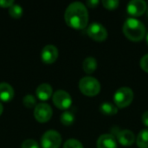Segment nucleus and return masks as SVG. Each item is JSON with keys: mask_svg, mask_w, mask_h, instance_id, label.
<instances>
[{"mask_svg": "<svg viewBox=\"0 0 148 148\" xmlns=\"http://www.w3.org/2000/svg\"><path fill=\"white\" fill-rule=\"evenodd\" d=\"M66 23L75 29L86 28L88 22V12L87 7L81 2L71 3L64 13Z\"/></svg>", "mask_w": 148, "mask_h": 148, "instance_id": "obj_1", "label": "nucleus"}, {"mask_svg": "<svg viewBox=\"0 0 148 148\" xmlns=\"http://www.w3.org/2000/svg\"><path fill=\"white\" fill-rule=\"evenodd\" d=\"M123 32L126 37L133 42H140L146 35V27L143 23L134 17H129L123 25Z\"/></svg>", "mask_w": 148, "mask_h": 148, "instance_id": "obj_2", "label": "nucleus"}, {"mask_svg": "<svg viewBox=\"0 0 148 148\" xmlns=\"http://www.w3.org/2000/svg\"><path fill=\"white\" fill-rule=\"evenodd\" d=\"M79 88L81 92L87 96H95L101 91V84L95 78L85 76L80 80Z\"/></svg>", "mask_w": 148, "mask_h": 148, "instance_id": "obj_3", "label": "nucleus"}, {"mask_svg": "<svg viewBox=\"0 0 148 148\" xmlns=\"http://www.w3.org/2000/svg\"><path fill=\"white\" fill-rule=\"evenodd\" d=\"M134 92L130 88L123 87L116 90L114 95V102L117 108H124L129 106L134 100Z\"/></svg>", "mask_w": 148, "mask_h": 148, "instance_id": "obj_4", "label": "nucleus"}, {"mask_svg": "<svg viewBox=\"0 0 148 148\" xmlns=\"http://www.w3.org/2000/svg\"><path fill=\"white\" fill-rule=\"evenodd\" d=\"M62 144V136L56 130L46 131L41 138L42 148H59Z\"/></svg>", "mask_w": 148, "mask_h": 148, "instance_id": "obj_5", "label": "nucleus"}, {"mask_svg": "<svg viewBox=\"0 0 148 148\" xmlns=\"http://www.w3.org/2000/svg\"><path fill=\"white\" fill-rule=\"evenodd\" d=\"M88 36L96 42H103L108 37V30L99 23H92L87 28Z\"/></svg>", "mask_w": 148, "mask_h": 148, "instance_id": "obj_6", "label": "nucleus"}, {"mask_svg": "<svg viewBox=\"0 0 148 148\" xmlns=\"http://www.w3.org/2000/svg\"><path fill=\"white\" fill-rule=\"evenodd\" d=\"M52 101L56 107L62 110H67L69 108H70L72 104V98L70 95L62 89H59L54 93L52 96Z\"/></svg>", "mask_w": 148, "mask_h": 148, "instance_id": "obj_7", "label": "nucleus"}, {"mask_svg": "<svg viewBox=\"0 0 148 148\" xmlns=\"http://www.w3.org/2000/svg\"><path fill=\"white\" fill-rule=\"evenodd\" d=\"M53 111L51 107L47 103H39L35 107L34 116L39 122H47L52 117Z\"/></svg>", "mask_w": 148, "mask_h": 148, "instance_id": "obj_8", "label": "nucleus"}, {"mask_svg": "<svg viewBox=\"0 0 148 148\" xmlns=\"http://www.w3.org/2000/svg\"><path fill=\"white\" fill-rule=\"evenodd\" d=\"M147 3L143 0H132L127 6V11L135 18V16H142L147 10Z\"/></svg>", "mask_w": 148, "mask_h": 148, "instance_id": "obj_9", "label": "nucleus"}, {"mask_svg": "<svg viewBox=\"0 0 148 148\" xmlns=\"http://www.w3.org/2000/svg\"><path fill=\"white\" fill-rule=\"evenodd\" d=\"M58 49L56 46L49 44L43 47L41 51V58L44 63L51 64L55 62L58 57Z\"/></svg>", "mask_w": 148, "mask_h": 148, "instance_id": "obj_10", "label": "nucleus"}, {"mask_svg": "<svg viewBox=\"0 0 148 148\" xmlns=\"http://www.w3.org/2000/svg\"><path fill=\"white\" fill-rule=\"evenodd\" d=\"M117 139L120 144H121L123 147H131L136 140L134 134L131 130L127 129L121 131L118 134Z\"/></svg>", "mask_w": 148, "mask_h": 148, "instance_id": "obj_11", "label": "nucleus"}, {"mask_svg": "<svg viewBox=\"0 0 148 148\" xmlns=\"http://www.w3.org/2000/svg\"><path fill=\"white\" fill-rule=\"evenodd\" d=\"M97 148H117V142L112 134H102L97 140Z\"/></svg>", "mask_w": 148, "mask_h": 148, "instance_id": "obj_12", "label": "nucleus"}, {"mask_svg": "<svg viewBox=\"0 0 148 148\" xmlns=\"http://www.w3.org/2000/svg\"><path fill=\"white\" fill-rule=\"evenodd\" d=\"M53 93L52 87L49 83H42L36 89V95L41 101L49 100Z\"/></svg>", "mask_w": 148, "mask_h": 148, "instance_id": "obj_13", "label": "nucleus"}, {"mask_svg": "<svg viewBox=\"0 0 148 148\" xmlns=\"http://www.w3.org/2000/svg\"><path fill=\"white\" fill-rule=\"evenodd\" d=\"M14 97V89L7 82H0V101H10Z\"/></svg>", "mask_w": 148, "mask_h": 148, "instance_id": "obj_14", "label": "nucleus"}, {"mask_svg": "<svg viewBox=\"0 0 148 148\" xmlns=\"http://www.w3.org/2000/svg\"><path fill=\"white\" fill-rule=\"evenodd\" d=\"M82 67L87 74H92L97 69V61L94 57H88L83 61Z\"/></svg>", "mask_w": 148, "mask_h": 148, "instance_id": "obj_15", "label": "nucleus"}, {"mask_svg": "<svg viewBox=\"0 0 148 148\" xmlns=\"http://www.w3.org/2000/svg\"><path fill=\"white\" fill-rule=\"evenodd\" d=\"M100 110L106 115H114L118 113V108L111 102H103L100 106Z\"/></svg>", "mask_w": 148, "mask_h": 148, "instance_id": "obj_16", "label": "nucleus"}, {"mask_svg": "<svg viewBox=\"0 0 148 148\" xmlns=\"http://www.w3.org/2000/svg\"><path fill=\"white\" fill-rule=\"evenodd\" d=\"M136 142L139 148H148V129H144L140 132Z\"/></svg>", "mask_w": 148, "mask_h": 148, "instance_id": "obj_17", "label": "nucleus"}, {"mask_svg": "<svg viewBox=\"0 0 148 148\" xmlns=\"http://www.w3.org/2000/svg\"><path fill=\"white\" fill-rule=\"evenodd\" d=\"M74 121H75V114L72 112L66 110L62 114L61 122L64 126H70L74 123Z\"/></svg>", "mask_w": 148, "mask_h": 148, "instance_id": "obj_18", "label": "nucleus"}, {"mask_svg": "<svg viewBox=\"0 0 148 148\" xmlns=\"http://www.w3.org/2000/svg\"><path fill=\"white\" fill-rule=\"evenodd\" d=\"M23 12V10L22 8L21 5L14 3L12 4L10 8H9V13L10 15V16L14 17V18H19L22 16Z\"/></svg>", "mask_w": 148, "mask_h": 148, "instance_id": "obj_19", "label": "nucleus"}, {"mask_svg": "<svg viewBox=\"0 0 148 148\" xmlns=\"http://www.w3.org/2000/svg\"><path fill=\"white\" fill-rule=\"evenodd\" d=\"M23 102L24 106L29 108H34V107H36L37 105L36 104V100L32 95H25L23 97Z\"/></svg>", "mask_w": 148, "mask_h": 148, "instance_id": "obj_20", "label": "nucleus"}, {"mask_svg": "<svg viewBox=\"0 0 148 148\" xmlns=\"http://www.w3.org/2000/svg\"><path fill=\"white\" fill-rule=\"evenodd\" d=\"M63 148H84V147L79 140L75 139H69L64 143Z\"/></svg>", "mask_w": 148, "mask_h": 148, "instance_id": "obj_21", "label": "nucleus"}, {"mask_svg": "<svg viewBox=\"0 0 148 148\" xmlns=\"http://www.w3.org/2000/svg\"><path fill=\"white\" fill-rule=\"evenodd\" d=\"M103 6L108 10H115L118 8L120 2L118 0H103L102 1Z\"/></svg>", "mask_w": 148, "mask_h": 148, "instance_id": "obj_22", "label": "nucleus"}, {"mask_svg": "<svg viewBox=\"0 0 148 148\" xmlns=\"http://www.w3.org/2000/svg\"><path fill=\"white\" fill-rule=\"evenodd\" d=\"M21 148H40V147L36 140L32 139H28L22 143Z\"/></svg>", "mask_w": 148, "mask_h": 148, "instance_id": "obj_23", "label": "nucleus"}, {"mask_svg": "<svg viewBox=\"0 0 148 148\" xmlns=\"http://www.w3.org/2000/svg\"><path fill=\"white\" fill-rule=\"evenodd\" d=\"M140 67L141 69L148 73V54L145 55L140 60Z\"/></svg>", "mask_w": 148, "mask_h": 148, "instance_id": "obj_24", "label": "nucleus"}, {"mask_svg": "<svg viewBox=\"0 0 148 148\" xmlns=\"http://www.w3.org/2000/svg\"><path fill=\"white\" fill-rule=\"evenodd\" d=\"M12 4H14L13 0H0V7L6 8V7H10Z\"/></svg>", "mask_w": 148, "mask_h": 148, "instance_id": "obj_25", "label": "nucleus"}, {"mask_svg": "<svg viewBox=\"0 0 148 148\" xmlns=\"http://www.w3.org/2000/svg\"><path fill=\"white\" fill-rule=\"evenodd\" d=\"M99 3V1L98 0H88L87 1L86 4L89 7V8H95Z\"/></svg>", "mask_w": 148, "mask_h": 148, "instance_id": "obj_26", "label": "nucleus"}, {"mask_svg": "<svg viewBox=\"0 0 148 148\" xmlns=\"http://www.w3.org/2000/svg\"><path fill=\"white\" fill-rule=\"evenodd\" d=\"M141 121H142L143 124L148 127V111H146L143 113V114L141 116Z\"/></svg>", "mask_w": 148, "mask_h": 148, "instance_id": "obj_27", "label": "nucleus"}, {"mask_svg": "<svg viewBox=\"0 0 148 148\" xmlns=\"http://www.w3.org/2000/svg\"><path fill=\"white\" fill-rule=\"evenodd\" d=\"M3 105H2V103L0 102V115L2 114V113H3Z\"/></svg>", "mask_w": 148, "mask_h": 148, "instance_id": "obj_28", "label": "nucleus"}, {"mask_svg": "<svg viewBox=\"0 0 148 148\" xmlns=\"http://www.w3.org/2000/svg\"><path fill=\"white\" fill-rule=\"evenodd\" d=\"M147 44H148V34L147 35Z\"/></svg>", "mask_w": 148, "mask_h": 148, "instance_id": "obj_29", "label": "nucleus"}]
</instances>
